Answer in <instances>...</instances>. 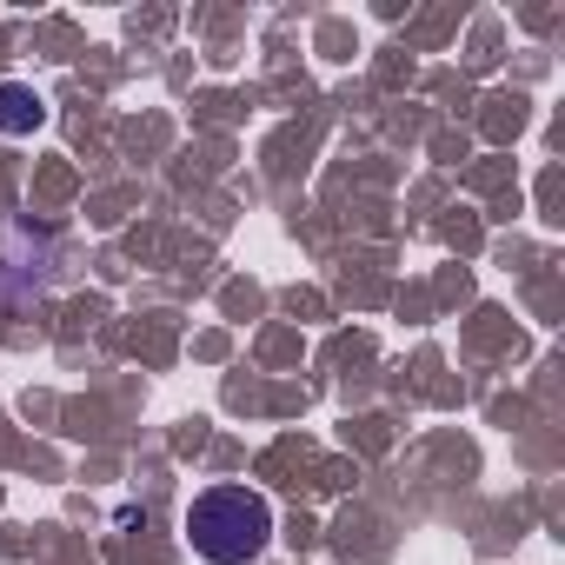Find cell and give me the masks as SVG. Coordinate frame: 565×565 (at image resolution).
I'll use <instances>...</instances> for the list:
<instances>
[{
  "mask_svg": "<svg viewBox=\"0 0 565 565\" xmlns=\"http://www.w3.org/2000/svg\"><path fill=\"white\" fill-rule=\"evenodd\" d=\"M186 539L206 565H253L273 539V505L253 486H206L186 505Z\"/></svg>",
  "mask_w": 565,
  "mask_h": 565,
  "instance_id": "1",
  "label": "cell"
},
{
  "mask_svg": "<svg viewBox=\"0 0 565 565\" xmlns=\"http://www.w3.org/2000/svg\"><path fill=\"white\" fill-rule=\"evenodd\" d=\"M47 120V100L28 81H0V134H34Z\"/></svg>",
  "mask_w": 565,
  "mask_h": 565,
  "instance_id": "2",
  "label": "cell"
}]
</instances>
